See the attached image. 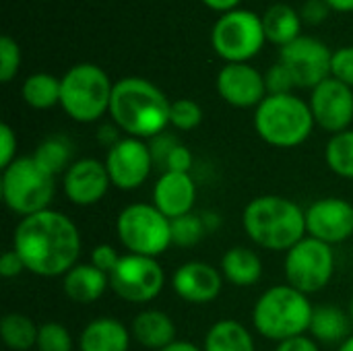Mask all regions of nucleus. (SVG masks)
Instances as JSON below:
<instances>
[{"instance_id":"nucleus-1","label":"nucleus","mask_w":353,"mask_h":351,"mask_svg":"<svg viewBox=\"0 0 353 351\" xmlns=\"http://www.w3.org/2000/svg\"><path fill=\"white\" fill-rule=\"evenodd\" d=\"M12 250L25 269L37 277H64L81 257L77 223L62 211L46 209L19 219L12 232Z\"/></svg>"},{"instance_id":"nucleus-2","label":"nucleus","mask_w":353,"mask_h":351,"mask_svg":"<svg viewBox=\"0 0 353 351\" xmlns=\"http://www.w3.org/2000/svg\"><path fill=\"white\" fill-rule=\"evenodd\" d=\"M172 101L151 81L124 77L114 83L110 118L126 137L149 141L170 126Z\"/></svg>"},{"instance_id":"nucleus-3","label":"nucleus","mask_w":353,"mask_h":351,"mask_svg":"<svg viewBox=\"0 0 353 351\" xmlns=\"http://www.w3.org/2000/svg\"><path fill=\"white\" fill-rule=\"evenodd\" d=\"M242 228L256 246L273 252H288L308 236L306 209L288 197L263 194L244 207Z\"/></svg>"},{"instance_id":"nucleus-4","label":"nucleus","mask_w":353,"mask_h":351,"mask_svg":"<svg viewBox=\"0 0 353 351\" xmlns=\"http://www.w3.org/2000/svg\"><path fill=\"white\" fill-rule=\"evenodd\" d=\"M314 306L306 294L281 283L265 290L252 308L254 331L275 343L308 335Z\"/></svg>"},{"instance_id":"nucleus-5","label":"nucleus","mask_w":353,"mask_h":351,"mask_svg":"<svg viewBox=\"0 0 353 351\" xmlns=\"http://www.w3.org/2000/svg\"><path fill=\"white\" fill-rule=\"evenodd\" d=\"M310 103L294 93L267 95L254 110V130L271 147L294 149L306 143L314 130Z\"/></svg>"},{"instance_id":"nucleus-6","label":"nucleus","mask_w":353,"mask_h":351,"mask_svg":"<svg viewBox=\"0 0 353 351\" xmlns=\"http://www.w3.org/2000/svg\"><path fill=\"white\" fill-rule=\"evenodd\" d=\"M112 91L114 83L101 66L81 62L70 66L60 79V108L74 122L91 124L110 114Z\"/></svg>"},{"instance_id":"nucleus-7","label":"nucleus","mask_w":353,"mask_h":351,"mask_svg":"<svg viewBox=\"0 0 353 351\" xmlns=\"http://www.w3.org/2000/svg\"><path fill=\"white\" fill-rule=\"evenodd\" d=\"M0 194L6 209L23 219L52 209L50 205L56 194V178L48 174L31 155L17 157L2 170Z\"/></svg>"},{"instance_id":"nucleus-8","label":"nucleus","mask_w":353,"mask_h":351,"mask_svg":"<svg viewBox=\"0 0 353 351\" xmlns=\"http://www.w3.org/2000/svg\"><path fill=\"white\" fill-rule=\"evenodd\" d=\"M116 234L128 254L157 259L172 246V219L153 203H130L116 217Z\"/></svg>"},{"instance_id":"nucleus-9","label":"nucleus","mask_w":353,"mask_h":351,"mask_svg":"<svg viewBox=\"0 0 353 351\" xmlns=\"http://www.w3.org/2000/svg\"><path fill=\"white\" fill-rule=\"evenodd\" d=\"M267 41L261 14L236 8L223 12L211 29V46L219 58L228 62H248Z\"/></svg>"},{"instance_id":"nucleus-10","label":"nucleus","mask_w":353,"mask_h":351,"mask_svg":"<svg viewBox=\"0 0 353 351\" xmlns=\"http://www.w3.org/2000/svg\"><path fill=\"white\" fill-rule=\"evenodd\" d=\"M283 275L288 285L306 296L323 292L335 275L333 246L306 236L285 252Z\"/></svg>"},{"instance_id":"nucleus-11","label":"nucleus","mask_w":353,"mask_h":351,"mask_svg":"<svg viewBox=\"0 0 353 351\" xmlns=\"http://www.w3.org/2000/svg\"><path fill=\"white\" fill-rule=\"evenodd\" d=\"M165 285V273L157 259L141 254H122L110 273V290L128 304H149Z\"/></svg>"},{"instance_id":"nucleus-12","label":"nucleus","mask_w":353,"mask_h":351,"mask_svg":"<svg viewBox=\"0 0 353 351\" xmlns=\"http://www.w3.org/2000/svg\"><path fill=\"white\" fill-rule=\"evenodd\" d=\"M294 77L296 87L300 89H314L323 81L331 77V48L312 35H300L292 43L279 48L277 58Z\"/></svg>"},{"instance_id":"nucleus-13","label":"nucleus","mask_w":353,"mask_h":351,"mask_svg":"<svg viewBox=\"0 0 353 351\" xmlns=\"http://www.w3.org/2000/svg\"><path fill=\"white\" fill-rule=\"evenodd\" d=\"M103 163L108 168L112 186L118 190L141 188L155 168L149 143L134 137H122L112 149H108Z\"/></svg>"},{"instance_id":"nucleus-14","label":"nucleus","mask_w":353,"mask_h":351,"mask_svg":"<svg viewBox=\"0 0 353 351\" xmlns=\"http://www.w3.org/2000/svg\"><path fill=\"white\" fill-rule=\"evenodd\" d=\"M310 110L316 126L337 134L350 130L353 122V89L341 81L329 77L310 93Z\"/></svg>"},{"instance_id":"nucleus-15","label":"nucleus","mask_w":353,"mask_h":351,"mask_svg":"<svg viewBox=\"0 0 353 351\" xmlns=\"http://www.w3.org/2000/svg\"><path fill=\"white\" fill-rule=\"evenodd\" d=\"M219 97L232 108H259L267 93L265 74L248 62H228L215 79Z\"/></svg>"},{"instance_id":"nucleus-16","label":"nucleus","mask_w":353,"mask_h":351,"mask_svg":"<svg viewBox=\"0 0 353 351\" xmlns=\"http://www.w3.org/2000/svg\"><path fill=\"white\" fill-rule=\"evenodd\" d=\"M306 234L329 246L353 236V205L339 197H325L306 207Z\"/></svg>"},{"instance_id":"nucleus-17","label":"nucleus","mask_w":353,"mask_h":351,"mask_svg":"<svg viewBox=\"0 0 353 351\" xmlns=\"http://www.w3.org/2000/svg\"><path fill=\"white\" fill-rule=\"evenodd\" d=\"M112 180L103 161L95 157H83L72 161V166L62 176V190L66 199L77 207L97 205L110 190Z\"/></svg>"},{"instance_id":"nucleus-18","label":"nucleus","mask_w":353,"mask_h":351,"mask_svg":"<svg viewBox=\"0 0 353 351\" xmlns=\"http://www.w3.org/2000/svg\"><path fill=\"white\" fill-rule=\"evenodd\" d=\"M223 275L205 261H188L172 275V290L188 304H211L223 290Z\"/></svg>"},{"instance_id":"nucleus-19","label":"nucleus","mask_w":353,"mask_h":351,"mask_svg":"<svg viewBox=\"0 0 353 351\" xmlns=\"http://www.w3.org/2000/svg\"><path fill=\"white\" fill-rule=\"evenodd\" d=\"M196 203V182L184 172H163L153 186V205L168 217L178 219L192 213Z\"/></svg>"},{"instance_id":"nucleus-20","label":"nucleus","mask_w":353,"mask_h":351,"mask_svg":"<svg viewBox=\"0 0 353 351\" xmlns=\"http://www.w3.org/2000/svg\"><path fill=\"white\" fill-rule=\"evenodd\" d=\"M130 329L112 319L99 317L85 325L79 335V350L81 351H128L130 350Z\"/></svg>"},{"instance_id":"nucleus-21","label":"nucleus","mask_w":353,"mask_h":351,"mask_svg":"<svg viewBox=\"0 0 353 351\" xmlns=\"http://www.w3.org/2000/svg\"><path fill=\"white\" fill-rule=\"evenodd\" d=\"M130 335L141 348L161 351L176 341V325L168 312L149 308L132 319Z\"/></svg>"},{"instance_id":"nucleus-22","label":"nucleus","mask_w":353,"mask_h":351,"mask_svg":"<svg viewBox=\"0 0 353 351\" xmlns=\"http://www.w3.org/2000/svg\"><path fill=\"white\" fill-rule=\"evenodd\" d=\"M62 290L74 304H93L110 290V275L91 263H77L62 277Z\"/></svg>"},{"instance_id":"nucleus-23","label":"nucleus","mask_w":353,"mask_h":351,"mask_svg":"<svg viewBox=\"0 0 353 351\" xmlns=\"http://www.w3.org/2000/svg\"><path fill=\"white\" fill-rule=\"evenodd\" d=\"M223 279L236 288H252L263 279V261L248 246H234L221 257Z\"/></svg>"},{"instance_id":"nucleus-24","label":"nucleus","mask_w":353,"mask_h":351,"mask_svg":"<svg viewBox=\"0 0 353 351\" xmlns=\"http://www.w3.org/2000/svg\"><path fill=\"white\" fill-rule=\"evenodd\" d=\"M352 317L339 306L323 304L314 306L312 323L308 335L316 343H327V345H341L352 333Z\"/></svg>"},{"instance_id":"nucleus-25","label":"nucleus","mask_w":353,"mask_h":351,"mask_svg":"<svg viewBox=\"0 0 353 351\" xmlns=\"http://www.w3.org/2000/svg\"><path fill=\"white\" fill-rule=\"evenodd\" d=\"M261 19H263L267 41L279 48L292 43L302 35V14L285 2L271 4L265 10V14H261Z\"/></svg>"},{"instance_id":"nucleus-26","label":"nucleus","mask_w":353,"mask_h":351,"mask_svg":"<svg viewBox=\"0 0 353 351\" xmlns=\"http://www.w3.org/2000/svg\"><path fill=\"white\" fill-rule=\"evenodd\" d=\"M203 351H256L252 333L234 319L217 321L205 335Z\"/></svg>"},{"instance_id":"nucleus-27","label":"nucleus","mask_w":353,"mask_h":351,"mask_svg":"<svg viewBox=\"0 0 353 351\" xmlns=\"http://www.w3.org/2000/svg\"><path fill=\"white\" fill-rule=\"evenodd\" d=\"M74 147L68 137L64 134H52L46 137L33 151V159L54 178L64 176V172L72 166Z\"/></svg>"},{"instance_id":"nucleus-28","label":"nucleus","mask_w":353,"mask_h":351,"mask_svg":"<svg viewBox=\"0 0 353 351\" xmlns=\"http://www.w3.org/2000/svg\"><path fill=\"white\" fill-rule=\"evenodd\" d=\"M21 95L33 110H50L60 106V79L50 72H33L23 81Z\"/></svg>"},{"instance_id":"nucleus-29","label":"nucleus","mask_w":353,"mask_h":351,"mask_svg":"<svg viewBox=\"0 0 353 351\" xmlns=\"http://www.w3.org/2000/svg\"><path fill=\"white\" fill-rule=\"evenodd\" d=\"M39 327L23 312H8L0 321L2 343L12 351H29L37 345Z\"/></svg>"},{"instance_id":"nucleus-30","label":"nucleus","mask_w":353,"mask_h":351,"mask_svg":"<svg viewBox=\"0 0 353 351\" xmlns=\"http://www.w3.org/2000/svg\"><path fill=\"white\" fill-rule=\"evenodd\" d=\"M327 168L345 180H353V128L331 134L325 145Z\"/></svg>"},{"instance_id":"nucleus-31","label":"nucleus","mask_w":353,"mask_h":351,"mask_svg":"<svg viewBox=\"0 0 353 351\" xmlns=\"http://www.w3.org/2000/svg\"><path fill=\"white\" fill-rule=\"evenodd\" d=\"M207 225L203 215L188 213L178 219H172V244L180 248H192L207 236Z\"/></svg>"},{"instance_id":"nucleus-32","label":"nucleus","mask_w":353,"mask_h":351,"mask_svg":"<svg viewBox=\"0 0 353 351\" xmlns=\"http://www.w3.org/2000/svg\"><path fill=\"white\" fill-rule=\"evenodd\" d=\"M203 122V108L194 99H176L170 108V126L188 132Z\"/></svg>"},{"instance_id":"nucleus-33","label":"nucleus","mask_w":353,"mask_h":351,"mask_svg":"<svg viewBox=\"0 0 353 351\" xmlns=\"http://www.w3.org/2000/svg\"><path fill=\"white\" fill-rule=\"evenodd\" d=\"M37 351H72L70 331L62 323H43L39 325Z\"/></svg>"},{"instance_id":"nucleus-34","label":"nucleus","mask_w":353,"mask_h":351,"mask_svg":"<svg viewBox=\"0 0 353 351\" xmlns=\"http://www.w3.org/2000/svg\"><path fill=\"white\" fill-rule=\"evenodd\" d=\"M21 68V48L10 35L0 37V81L10 83Z\"/></svg>"},{"instance_id":"nucleus-35","label":"nucleus","mask_w":353,"mask_h":351,"mask_svg":"<svg viewBox=\"0 0 353 351\" xmlns=\"http://www.w3.org/2000/svg\"><path fill=\"white\" fill-rule=\"evenodd\" d=\"M265 83H267L269 95H283V93H292L296 89L294 77L279 60L273 66H269V70L265 72Z\"/></svg>"},{"instance_id":"nucleus-36","label":"nucleus","mask_w":353,"mask_h":351,"mask_svg":"<svg viewBox=\"0 0 353 351\" xmlns=\"http://www.w3.org/2000/svg\"><path fill=\"white\" fill-rule=\"evenodd\" d=\"M147 143H149V151H151V157H153V166H155L159 172H163L168 157H170V155H172V151L180 145V141L176 139V134H172V132L163 130L161 134H157V137L149 139Z\"/></svg>"},{"instance_id":"nucleus-37","label":"nucleus","mask_w":353,"mask_h":351,"mask_svg":"<svg viewBox=\"0 0 353 351\" xmlns=\"http://www.w3.org/2000/svg\"><path fill=\"white\" fill-rule=\"evenodd\" d=\"M331 77L353 89V46H343L333 52Z\"/></svg>"},{"instance_id":"nucleus-38","label":"nucleus","mask_w":353,"mask_h":351,"mask_svg":"<svg viewBox=\"0 0 353 351\" xmlns=\"http://www.w3.org/2000/svg\"><path fill=\"white\" fill-rule=\"evenodd\" d=\"M120 254H118V250L112 246V244H97L93 250H91V257H89V263L93 265V267H97L99 271H103V273H112L114 269H116V265L120 263Z\"/></svg>"},{"instance_id":"nucleus-39","label":"nucleus","mask_w":353,"mask_h":351,"mask_svg":"<svg viewBox=\"0 0 353 351\" xmlns=\"http://www.w3.org/2000/svg\"><path fill=\"white\" fill-rule=\"evenodd\" d=\"M17 134L12 130L10 124H2L0 126V168H8L14 159H17Z\"/></svg>"},{"instance_id":"nucleus-40","label":"nucleus","mask_w":353,"mask_h":351,"mask_svg":"<svg viewBox=\"0 0 353 351\" xmlns=\"http://www.w3.org/2000/svg\"><path fill=\"white\" fill-rule=\"evenodd\" d=\"M192 163H194V159H192L190 149H188L186 145L180 143V145L172 151V155L168 157L163 172H184V174H190ZM163 172H161V174H163Z\"/></svg>"},{"instance_id":"nucleus-41","label":"nucleus","mask_w":353,"mask_h":351,"mask_svg":"<svg viewBox=\"0 0 353 351\" xmlns=\"http://www.w3.org/2000/svg\"><path fill=\"white\" fill-rule=\"evenodd\" d=\"M329 10L331 8L325 0H306L300 14H302V21H306L310 25H319L329 17Z\"/></svg>"},{"instance_id":"nucleus-42","label":"nucleus","mask_w":353,"mask_h":351,"mask_svg":"<svg viewBox=\"0 0 353 351\" xmlns=\"http://www.w3.org/2000/svg\"><path fill=\"white\" fill-rule=\"evenodd\" d=\"M23 271H27L25 269V265H23V261H21V257L10 248V250H6L2 257H0V275L4 277V279H12V277H19Z\"/></svg>"},{"instance_id":"nucleus-43","label":"nucleus","mask_w":353,"mask_h":351,"mask_svg":"<svg viewBox=\"0 0 353 351\" xmlns=\"http://www.w3.org/2000/svg\"><path fill=\"white\" fill-rule=\"evenodd\" d=\"M275 351H321V348L310 335H302V337H294V339L277 343Z\"/></svg>"},{"instance_id":"nucleus-44","label":"nucleus","mask_w":353,"mask_h":351,"mask_svg":"<svg viewBox=\"0 0 353 351\" xmlns=\"http://www.w3.org/2000/svg\"><path fill=\"white\" fill-rule=\"evenodd\" d=\"M120 128L112 122V124H101L97 128V143H101L103 147L112 149L118 141H120Z\"/></svg>"},{"instance_id":"nucleus-45","label":"nucleus","mask_w":353,"mask_h":351,"mask_svg":"<svg viewBox=\"0 0 353 351\" xmlns=\"http://www.w3.org/2000/svg\"><path fill=\"white\" fill-rule=\"evenodd\" d=\"M240 2H242V0H203L205 6H209V8H213V10H219L221 14H223V12H230V10H236Z\"/></svg>"},{"instance_id":"nucleus-46","label":"nucleus","mask_w":353,"mask_h":351,"mask_svg":"<svg viewBox=\"0 0 353 351\" xmlns=\"http://www.w3.org/2000/svg\"><path fill=\"white\" fill-rule=\"evenodd\" d=\"M331 10L337 12H353V0H325Z\"/></svg>"},{"instance_id":"nucleus-47","label":"nucleus","mask_w":353,"mask_h":351,"mask_svg":"<svg viewBox=\"0 0 353 351\" xmlns=\"http://www.w3.org/2000/svg\"><path fill=\"white\" fill-rule=\"evenodd\" d=\"M161 351H203V348L190 343V341H174L172 345H168L165 350Z\"/></svg>"},{"instance_id":"nucleus-48","label":"nucleus","mask_w":353,"mask_h":351,"mask_svg":"<svg viewBox=\"0 0 353 351\" xmlns=\"http://www.w3.org/2000/svg\"><path fill=\"white\" fill-rule=\"evenodd\" d=\"M201 215H203V221H205V225H207V232L217 230V228L221 225V219H219V215H217V213L205 211V213H201Z\"/></svg>"},{"instance_id":"nucleus-49","label":"nucleus","mask_w":353,"mask_h":351,"mask_svg":"<svg viewBox=\"0 0 353 351\" xmlns=\"http://www.w3.org/2000/svg\"><path fill=\"white\" fill-rule=\"evenodd\" d=\"M337 351H353V333L341 343V345H339V348H337Z\"/></svg>"},{"instance_id":"nucleus-50","label":"nucleus","mask_w":353,"mask_h":351,"mask_svg":"<svg viewBox=\"0 0 353 351\" xmlns=\"http://www.w3.org/2000/svg\"><path fill=\"white\" fill-rule=\"evenodd\" d=\"M350 317H352V323H353V296H352V300H350Z\"/></svg>"}]
</instances>
